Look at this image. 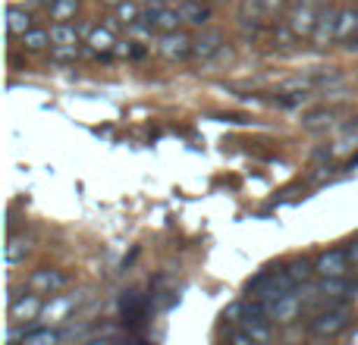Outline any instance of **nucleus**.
Wrapping results in <instances>:
<instances>
[{
  "mask_svg": "<svg viewBox=\"0 0 358 345\" xmlns=\"http://www.w3.org/2000/svg\"><path fill=\"white\" fill-rule=\"evenodd\" d=\"M315 85H321V82H317V75H302V79L283 82V85H280V91H296V94H302V91H311Z\"/></svg>",
  "mask_w": 358,
  "mask_h": 345,
  "instance_id": "nucleus-24",
  "label": "nucleus"
},
{
  "mask_svg": "<svg viewBox=\"0 0 358 345\" xmlns=\"http://www.w3.org/2000/svg\"><path fill=\"white\" fill-rule=\"evenodd\" d=\"M349 321H352L349 308H327L308 323V333L315 339H334V336H340L349 327Z\"/></svg>",
  "mask_w": 358,
  "mask_h": 345,
  "instance_id": "nucleus-2",
  "label": "nucleus"
},
{
  "mask_svg": "<svg viewBox=\"0 0 358 345\" xmlns=\"http://www.w3.org/2000/svg\"><path fill=\"white\" fill-rule=\"evenodd\" d=\"M317 13L321 10H315L311 0H302V3H296L289 10L286 25H289V31H296V38H311V31H315V25H317Z\"/></svg>",
  "mask_w": 358,
  "mask_h": 345,
  "instance_id": "nucleus-6",
  "label": "nucleus"
},
{
  "mask_svg": "<svg viewBox=\"0 0 358 345\" xmlns=\"http://www.w3.org/2000/svg\"><path fill=\"white\" fill-rule=\"evenodd\" d=\"M85 302V295H79V292H73V295H50V302L41 308V317L38 321H44V323H63V321H69V314H73L79 304Z\"/></svg>",
  "mask_w": 358,
  "mask_h": 345,
  "instance_id": "nucleus-4",
  "label": "nucleus"
},
{
  "mask_svg": "<svg viewBox=\"0 0 358 345\" xmlns=\"http://www.w3.org/2000/svg\"><path fill=\"white\" fill-rule=\"evenodd\" d=\"M355 31H358V10L346 6V10H340V19H336V41H349Z\"/></svg>",
  "mask_w": 358,
  "mask_h": 345,
  "instance_id": "nucleus-18",
  "label": "nucleus"
},
{
  "mask_svg": "<svg viewBox=\"0 0 358 345\" xmlns=\"http://www.w3.org/2000/svg\"><path fill=\"white\" fill-rule=\"evenodd\" d=\"M296 289V283L289 279V273L286 270H267L261 273V277H255L252 283H248V292H252L255 298H261V302H273V298H280L283 292Z\"/></svg>",
  "mask_w": 358,
  "mask_h": 345,
  "instance_id": "nucleus-1",
  "label": "nucleus"
},
{
  "mask_svg": "<svg viewBox=\"0 0 358 345\" xmlns=\"http://www.w3.org/2000/svg\"><path fill=\"white\" fill-rule=\"evenodd\" d=\"M29 251H31L29 235H10V242H6V248H3V258H6V264L10 267H16L19 260H25V254Z\"/></svg>",
  "mask_w": 358,
  "mask_h": 345,
  "instance_id": "nucleus-15",
  "label": "nucleus"
},
{
  "mask_svg": "<svg viewBox=\"0 0 358 345\" xmlns=\"http://www.w3.org/2000/svg\"><path fill=\"white\" fill-rule=\"evenodd\" d=\"M145 19H148L151 25H155L157 31H176L179 22H182V13H179V6H148V13H145Z\"/></svg>",
  "mask_w": 358,
  "mask_h": 345,
  "instance_id": "nucleus-11",
  "label": "nucleus"
},
{
  "mask_svg": "<svg viewBox=\"0 0 358 345\" xmlns=\"http://www.w3.org/2000/svg\"><path fill=\"white\" fill-rule=\"evenodd\" d=\"M48 31H50V44H54V47H63V44H79L82 29H76V25H69V22H54Z\"/></svg>",
  "mask_w": 358,
  "mask_h": 345,
  "instance_id": "nucleus-17",
  "label": "nucleus"
},
{
  "mask_svg": "<svg viewBox=\"0 0 358 345\" xmlns=\"http://www.w3.org/2000/svg\"><path fill=\"white\" fill-rule=\"evenodd\" d=\"M305 298L299 289H289L283 292L280 298H273V302H267V311H271V321L273 323H292L299 317V311H302Z\"/></svg>",
  "mask_w": 358,
  "mask_h": 345,
  "instance_id": "nucleus-5",
  "label": "nucleus"
},
{
  "mask_svg": "<svg viewBox=\"0 0 358 345\" xmlns=\"http://www.w3.org/2000/svg\"><path fill=\"white\" fill-rule=\"evenodd\" d=\"M349 251H343V248H330V251H324L321 258L315 260V273H321V277H346L349 273Z\"/></svg>",
  "mask_w": 358,
  "mask_h": 345,
  "instance_id": "nucleus-8",
  "label": "nucleus"
},
{
  "mask_svg": "<svg viewBox=\"0 0 358 345\" xmlns=\"http://www.w3.org/2000/svg\"><path fill=\"white\" fill-rule=\"evenodd\" d=\"M336 19H340V10H334V6H324V10L317 13V25H315V31H311L315 47H327L330 41H336Z\"/></svg>",
  "mask_w": 358,
  "mask_h": 345,
  "instance_id": "nucleus-9",
  "label": "nucleus"
},
{
  "mask_svg": "<svg viewBox=\"0 0 358 345\" xmlns=\"http://www.w3.org/2000/svg\"><path fill=\"white\" fill-rule=\"evenodd\" d=\"M48 13H50L54 22H69V19L79 13V0H50Z\"/></svg>",
  "mask_w": 358,
  "mask_h": 345,
  "instance_id": "nucleus-20",
  "label": "nucleus"
},
{
  "mask_svg": "<svg viewBox=\"0 0 358 345\" xmlns=\"http://www.w3.org/2000/svg\"><path fill=\"white\" fill-rule=\"evenodd\" d=\"M349 260H352V264L358 267V242H355V245H352V248H349Z\"/></svg>",
  "mask_w": 358,
  "mask_h": 345,
  "instance_id": "nucleus-28",
  "label": "nucleus"
},
{
  "mask_svg": "<svg viewBox=\"0 0 358 345\" xmlns=\"http://www.w3.org/2000/svg\"><path fill=\"white\" fill-rule=\"evenodd\" d=\"M6 29H10V35L22 38L25 31L31 29V16L22 10V6H6Z\"/></svg>",
  "mask_w": 358,
  "mask_h": 345,
  "instance_id": "nucleus-16",
  "label": "nucleus"
},
{
  "mask_svg": "<svg viewBox=\"0 0 358 345\" xmlns=\"http://www.w3.org/2000/svg\"><path fill=\"white\" fill-rule=\"evenodd\" d=\"M60 339L63 336L57 333V330H50V323H48V327H41V330H25L19 342L22 345H57Z\"/></svg>",
  "mask_w": 358,
  "mask_h": 345,
  "instance_id": "nucleus-19",
  "label": "nucleus"
},
{
  "mask_svg": "<svg viewBox=\"0 0 358 345\" xmlns=\"http://www.w3.org/2000/svg\"><path fill=\"white\" fill-rule=\"evenodd\" d=\"M286 273H289V279L299 286V283H305V279L315 273V264H311V260H305V258H299V260H292V264L286 267Z\"/></svg>",
  "mask_w": 358,
  "mask_h": 345,
  "instance_id": "nucleus-22",
  "label": "nucleus"
},
{
  "mask_svg": "<svg viewBox=\"0 0 358 345\" xmlns=\"http://www.w3.org/2000/svg\"><path fill=\"white\" fill-rule=\"evenodd\" d=\"M25 286H29V292H38V295H57L69 286V277L63 270H54V267H41L25 279Z\"/></svg>",
  "mask_w": 358,
  "mask_h": 345,
  "instance_id": "nucleus-3",
  "label": "nucleus"
},
{
  "mask_svg": "<svg viewBox=\"0 0 358 345\" xmlns=\"http://www.w3.org/2000/svg\"><path fill=\"white\" fill-rule=\"evenodd\" d=\"M117 19H120V16H107V19H104V25H107V29L117 31Z\"/></svg>",
  "mask_w": 358,
  "mask_h": 345,
  "instance_id": "nucleus-29",
  "label": "nucleus"
},
{
  "mask_svg": "<svg viewBox=\"0 0 358 345\" xmlns=\"http://www.w3.org/2000/svg\"><path fill=\"white\" fill-rule=\"evenodd\" d=\"M107 3H120V0H107Z\"/></svg>",
  "mask_w": 358,
  "mask_h": 345,
  "instance_id": "nucleus-30",
  "label": "nucleus"
},
{
  "mask_svg": "<svg viewBox=\"0 0 358 345\" xmlns=\"http://www.w3.org/2000/svg\"><path fill=\"white\" fill-rule=\"evenodd\" d=\"M220 47H223V31L208 29V31H201V35L195 38L192 57H195V60H210L214 54H220Z\"/></svg>",
  "mask_w": 358,
  "mask_h": 345,
  "instance_id": "nucleus-12",
  "label": "nucleus"
},
{
  "mask_svg": "<svg viewBox=\"0 0 358 345\" xmlns=\"http://www.w3.org/2000/svg\"><path fill=\"white\" fill-rule=\"evenodd\" d=\"M280 3H283V0H261V6H264V10H277Z\"/></svg>",
  "mask_w": 358,
  "mask_h": 345,
  "instance_id": "nucleus-27",
  "label": "nucleus"
},
{
  "mask_svg": "<svg viewBox=\"0 0 358 345\" xmlns=\"http://www.w3.org/2000/svg\"><path fill=\"white\" fill-rule=\"evenodd\" d=\"M302 123H305V126H311V129H317V126L330 123V110H317V113H308V117H305Z\"/></svg>",
  "mask_w": 358,
  "mask_h": 345,
  "instance_id": "nucleus-25",
  "label": "nucleus"
},
{
  "mask_svg": "<svg viewBox=\"0 0 358 345\" xmlns=\"http://www.w3.org/2000/svg\"><path fill=\"white\" fill-rule=\"evenodd\" d=\"M179 13H182V22L198 25V29H204V25L210 22L208 0H182V3H179Z\"/></svg>",
  "mask_w": 358,
  "mask_h": 345,
  "instance_id": "nucleus-13",
  "label": "nucleus"
},
{
  "mask_svg": "<svg viewBox=\"0 0 358 345\" xmlns=\"http://www.w3.org/2000/svg\"><path fill=\"white\" fill-rule=\"evenodd\" d=\"M352 339H355V342H358V333H355V336H352Z\"/></svg>",
  "mask_w": 358,
  "mask_h": 345,
  "instance_id": "nucleus-31",
  "label": "nucleus"
},
{
  "mask_svg": "<svg viewBox=\"0 0 358 345\" xmlns=\"http://www.w3.org/2000/svg\"><path fill=\"white\" fill-rule=\"evenodd\" d=\"M117 16H120V22L136 25L138 16H142V10H138V0H120V3H117Z\"/></svg>",
  "mask_w": 358,
  "mask_h": 345,
  "instance_id": "nucleus-23",
  "label": "nucleus"
},
{
  "mask_svg": "<svg viewBox=\"0 0 358 345\" xmlns=\"http://www.w3.org/2000/svg\"><path fill=\"white\" fill-rule=\"evenodd\" d=\"M113 54H120V57H138L142 50L138 47H132V41H117V47H113Z\"/></svg>",
  "mask_w": 358,
  "mask_h": 345,
  "instance_id": "nucleus-26",
  "label": "nucleus"
},
{
  "mask_svg": "<svg viewBox=\"0 0 358 345\" xmlns=\"http://www.w3.org/2000/svg\"><path fill=\"white\" fill-rule=\"evenodd\" d=\"M41 308L44 302L38 298V292H31V295H16L10 302V321L13 323H25V321H38L41 317Z\"/></svg>",
  "mask_w": 358,
  "mask_h": 345,
  "instance_id": "nucleus-10",
  "label": "nucleus"
},
{
  "mask_svg": "<svg viewBox=\"0 0 358 345\" xmlns=\"http://www.w3.org/2000/svg\"><path fill=\"white\" fill-rule=\"evenodd\" d=\"M113 47H117V35H113V29H107V25L92 29V35H88V50H92V54H110Z\"/></svg>",
  "mask_w": 358,
  "mask_h": 345,
  "instance_id": "nucleus-14",
  "label": "nucleus"
},
{
  "mask_svg": "<svg viewBox=\"0 0 358 345\" xmlns=\"http://www.w3.org/2000/svg\"><path fill=\"white\" fill-rule=\"evenodd\" d=\"M192 47H195V41H192L185 31H164L161 44H157V50H161L164 60H185V57H192Z\"/></svg>",
  "mask_w": 358,
  "mask_h": 345,
  "instance_id": "nucleus-7",
  "label": "nucleus"
},
{
  "mask_svg": "<svg viewBox=\"0 0 358 345\" xmlns=\"http://www.w3.org/2000/svg\"><path fill=\"white\" fill-rule=\"evenodd\" d=\"M48 44H50V31L48 29H35V25H31V29L22 35V47L25 50H44Z\"/></svg>",
  "mask_w": 358,
  "mask_h": 345,
  "instance_id": "nucleus-21",
  "label": "nucleus"
}]
</instances>
